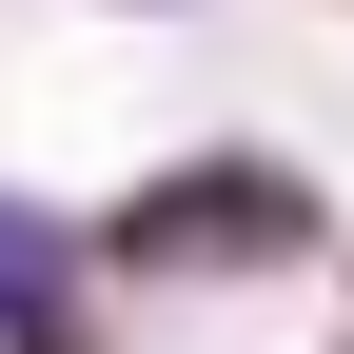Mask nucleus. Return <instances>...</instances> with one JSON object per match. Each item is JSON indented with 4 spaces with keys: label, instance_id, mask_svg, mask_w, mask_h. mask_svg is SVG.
I'll return each mask as SVG.
<instances>
[{
    "label": "nucleus",
    "instance_id": "f257e3e1",
    "mask_svg": "<svg viewBox=\"0 0 354 354\" xmlns=\"http://www.w3.org/2000/svg\"><path fill=\"white\" fill-rule=\"evenodd\" d=\"M276 236H295V197H276V177H216V197L177 177V197L138 216V256H276Z\"/></svg>",
    "mask_w": 354,
    "mask_h": 354
}]
</instances>
